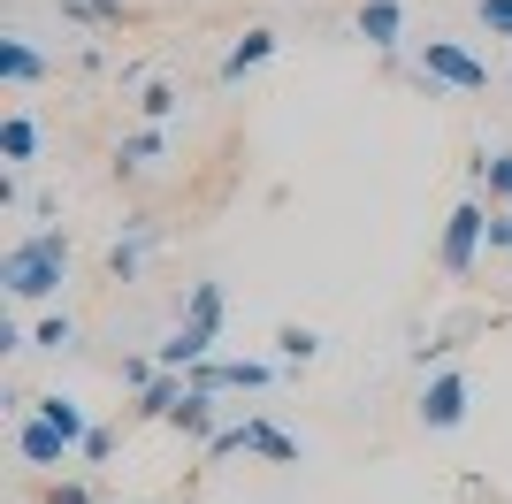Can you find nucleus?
<instances>
[{
    "label": "nucleus",
    "instance_id": "f257e3e1",
    "mask_svg": "<svg viewBox=\"0 0 512 504\" xmlns=\"http://www.w3.org/2000/svg\"><path fill=\"white\" fill-rule=\"evenodd\" d=\"M62 283H69V237L62 230H31V237H16V245L0 252V291L23 298V306L54 298Z\"/></svg>",
    "mask_w": 512,
    "mask_h": 504
},
{
    "label": "nucleus",
    "instance_id": "f03ea898",
    "mask_svg": "<svg viewBox=\"0 0 512 504\" xmlns=\"http://www.w3.org/2000/svg\"><path fill=\"white\" fill-rule=\"evenodd\" d=\"M421 84L428 92H490V62L467 39H421Z\"/></svg>",
    "mask_w": 512,
    "mask_h": 504
},
{
    "label": "nucleus",
    "instance_id": "7ed1b4c3",
    "mask_svg": "<svg viewBox=\"0 0 512 504\" xmlns=\"http://www.w3.org/2000/svg\"><path fill=\"white\" fill-rule=\"evenodd\" d=\"M237 451H245V459H268V466H299L306 459L299 443L283 436L276 420H260V413H245V420H230V428L207 436V459H237Z\"/></svg>",
    "mask_w": 512,
    "mask_h": 504
},
{
    "label": "nucleus",
    "instance_id": "20e7f679",
    "mask_svg": "<svg viewBox=\"0 0 512 504\" xmlns=\"http://www.w3.org/2000/svg\"><path fill=\"white\" fill-rule=\"evenodd\" d=\"M482 245H490V207H482V199H467V207H451V214H444V245H436V268H444V275H474Z\"/></svg>",
    "mask_w": 512,
    "mask_h": 504
},
{
    "label": "nucleus",
    "instance_id": "39448f33",
    "mask_svg": "<svg viewBox=\"0 0 512 504\" xmlns=\"http://www.w3.org/2000/svg\"><path fill=\"white\" fill-rule=\"evenodd\" d=\"M214 336H222L214 321H192V314H184L161 344H153V359H161V367H176V375H192L199 359H214Z\"/></svg>",
    "mask_w": 512,
    "mask_h": 504
},
{
    "label": "nucleus",
    "instance_id": "423d86ee",
    "mask_svg": "<svg viewBox=\"0 0 512 504\" xmlns=\"http://www.w3.org/2000/svg\"><path fill=\"white\" fill-rule=\"evenodd\" d=\"M459 420H467V375H428L421 382V428H436V436H444V428H459Z\"/></svg>",
    "mask_w": 512,
    "mask_h": 504
},
{
    "label": "nucleus",
    "instance_id": "0eeeda50",
    "mask_svg": "<svg viewBox=\"0 0 512 504\" xmlns=\"http://www.w3.org/2000/svg\"><path fill=\"white\" fill-rule=\"evenodd\" d=\"M192 382H199V390H268L276 367H268V359H199Z\"/></svg>",
    "mask_w": 512,
    "mask_h": 504
},
{
    "label": "nucleus",
    "instance_id": "6e6552de",
    "mask_svg": "<svg viewBox=\"0 0 512 504\" xmlns=\"http://www.w3.org/2000/svg\"><path fill=\"white\" fill-rule=\"evenodd\" d=\"M352 31H360L367 46H398L406 39V0H360V16H352Z\"/></svg>",
    "mask_w": 512,
    "mask_h": 504
},
{
    "label": "nucleus",
    "instance_id": "1a4fd4ad",
    "mask_svg": "<svg viewBox=\"0 0 512 504\" xmlns=\"http://www.w3.org/2000/svg\"><path fill=\"white\" fill-rule=\"evenodd\" d=\"M16 451H23L31 466H69V451H77V443H69L62 428H54V420H39V413H31V420L16 428Z\"/></svg>",
    "mask_w": 512,
    "mask_h": 504
},
{
    "label": "nucleus",
    "instance_id": "9d476101",
    "mask_svg": "<svg viewBox=\"0 0 512 504\" xmlns=\"http://www.w3.org/2000/svg\"><path fill=\"white\" fill-rule=\"evenodd\" d=\"M214 413H222V390H199V382H192L184 405L169 413V428H176V436H192V443H207L214 436Z\"/></svg>",
    "mask_w": 512,
    "mask_h": 504
},
{
    "label": "nucleus",
    "instance_id": "9b49d317",
    "mask_svg": "<svg viewBox=\"0 0 512 504\" xmlns=\"http://www.w3.org/2000/svg\"><path fill=\"white\" fill-rule=\"evenodd\" d=\"M39 77H46L39 46H31V39H0V84H16V92H23V84H39Z\"/></svg>",
    "mask_w": 512,
    "mask_h": 504
},
{
    "label": "nucleus",
    "instance_id": "f8f14e48",
    "mask_svg": "<svg viewBox=\"0 0 512 504\" xmlns=\"http://www.w3.org/2000/svg\"><path fill=\"white\" fill-rule=\"evenodd\" d=\"M184 390H192V375H176V367H161V375H153L146 390H138V413H146V420H169L176 405H184Z\"/></svg>",
    "mask_w": 512,
    "mask_h": 504
},
{
    "label": "nucleus",
    "instance_id": "ddd939ff",
    "mask_svg": "<svg viewBox=\"0 0 512 504\" xmlns=\"http://www.w3.org/2000/svg\"><path fill=\"white\" fill-rule=\"evenodd\" d=\"M31 413H39V420H54V428H62L69 443H85V436H92L85 405H77V398H62V390H46V398H31Z\"/></svg>",
    "mask_w": 512,
    "mask_h": 504
},
{
    "label": "nucleus",
    "instance_id": "4468645a",
    "mask_svg": "<svg viewBox=\"0 0 512 504\" xmlns=\"http://www.w3.org/2000/svg\"><path fill=\"white\" fill-rule=\"evenodd\" d=\"M31 153H39V123H31L23 107H16V115H0V161H8V168H23Z\"/></svg>",
    "mask_w": 512,
    "mask_h": 504
},
{
    "label": "nucleus",
    "instance_id": "2eb2a0df",
    "mask_svg": "<svg viewBox=\"0 0 512 504\" xmlns=\"http://www.w3.org/2000/svg\"><path fill=\"white\" fill-rule=\"evenodd\" d=\"M268 54H276V31H245V39H237L230 54H222V84H237L245 69H260V62H268Z\"/></svg>",
    "mask_w": 512,
    "mask_h": 504
},
{
    "label": "nucleus",
    "instance_id": "dca6fc26",
    "mask_svg": "<svg viewBox=\"0 0 512 504\" xmlns=\"http://www.w3.org/2000/svg\"><path fill=\"white\" fill-rule=\"evenodd\" d=\"M474 184H482L490 207H512V146L505 153H482V161H474Z\"/></svg>",
    "mask_w": 512,
    "mask_h": 504
},
{
    "label": "nucleus",
    "instance_id": "f3484780",
    "mask_svg": "<svg viewBox=\"0 0 512 504\" xmlns=\"http://www.w3.org/2000/svg\"><path fill=\"white\" fill-rule=\"evenodd\" d=\"M276 352H283V367H314V359H321V329L283 321V329H276Z\"/></svg>",
    "mask_w": 512,
    "mask_h": 504
},
{
    "label": "nucleus",
    "instance_id": "a211bd4d",
    "mask_svg": "<svg viewBox=\"0 0 512 504\" xmlns=\"http://www.w3.org/2000/svg\"><path fill=\"white\" fill-rule=\"evenodd\" d=\"M31 352H77V321H69V314H46L39 329H31Z\"/></svg>",
    "mask_w": 512,
    "mask_h": 504
},
{
    "label": "nucleus",
    "instance_id": "6ab92c4d",
    "mask_svg": "<svg viewBox=\"0 0 512 504\" xmlns=\"http://www.w3.org/2000/svg\"><path fill=\"white\" fill-rule=\"evenodd\" d=\"M184 314H192V321H214V329H222V314H230V298H222V283H192V298H184Z\"/></svg>",
    "mask_w": 512,
    "mask_h": 504
},
{
    "label": "nucleus",
    "instance_id": "aec40b11",
    "mask_svg": "<svg viewBox=\"0 0 512 504\" xmlns=\"http://www.w3.org/2000/svg\"><path fill=\"white\" fill-rule=\"evenodd\" d=\"M115 161H123V168H146V161H161V130H130Z\"/></svg>",
    "mask_w": 512,
    "mask_h": 504
},
{
    "label": "nucleus",
    "instance_id": "412c9836",
    "mask_svg": "<svg viewBox=\"0 0 512 504\" xmlns=\"http://www.w3.org/2000/svg\"><path fill=\"white\" fill-rule=\"evenodd\" d=\"M474 23H482L490 39H512V0H474Z\"/></svg>",
    "mask_w": 512,
    "mask_h": 504
},
{
    "label": "nucleus",
    "instance_id": "4be33fe9",
    "mask_svg": "<svg viewBox=\"0 0 512 504\" xmlns=\"http://www.w3.org/2000/svg\"><path fill=\"white\" fill-rule=\"evenodd\" d=\"M107 268L123 275V283H130V275H138V268H146V230L130 237V245H115V252H107Z\"/></svg>",
    "mask_w": 512,
    "mask_h": 504
},
{
    "label": "nucleus",
    "instance_id": "5701e85b",
    "mask_svg": "<svg viewBox=\"0 0 512 504\" xmlns=\"http://www.w3.org/2000/svg\"><path fill=\"white\" fill-rule=\"evenodd\" d=\"M138 107H146V123H169V115H176V84H146V100H138Z\"/></svg>",
    "mask_w": 512,
    "mask_h": 504
},
{
    "label": "nucleus",
    "instance_id": "b1692460",
    "mask_svg": "<svg viewBox=\"0 0 512 504\" xmlns=\"http://www.w3.org/2000/svg\"><path fill=\"white\" fill-rule=\"evenodd\" d=\"M153 375H161V359H153V352H130L123 359V382H130V390H146Z\"/></svg>",
    "mask_w": 512,
    "mask_h": 504
},
{
    "label": "nucleus",
    "instance_id": "393cba45",
    "mask_svg": "<svg viewBox=\"0 0 512 504\" xmlns=\"http://www.w3.org/2000/svg\"><path fill=\"white\" fill-rule=\"evenodd\" d=\"M77 459H92V466H107V459H115V436H107V428H92V436H85V443H77Z\"/></svg>",
    "mask_w": 512,
    "mask_h": 504
},
{
    "label": "nucleus",
    "instance_id": "a878e982",
    "mask_svg": "<svg viewBox=\"0 0 512 504\" xmlns=\"http://www.w3.org/2000/svg\"><path fill=\"white\" fill-rule=\"evenodd\" d=\"M490 245L512 252V207H490Z\"/></svg>",
    "mask_w": 512,
    "mask_h": 504
},
{
    "label": "nucleus",
    "instance_id": "bb28decb",
    "mask_svg": "<svg viewBox=\"0 0 512 504\" xmlns=\"http://www.w3.org/2000/svg\"><path fill=\"white\" fill-rule=\"evenodd\" d=\"M46 504H92V489L85 482H54V489H46Z\"/></svg>",
    "mask_w": 512,
    "mask_h": 504
},
{
    "label": "nucleus",
    "instance_id": "cd10ccee",
    "mask_svg": "<svg viewBox=\"0 0 512 504\" xmlns=\"http://www.w3.org/2000/svg\"><path fill=\"white\" fill-rule=\"evenodd\" d=\"M505 84H512V62H505Z\"/></svg>",
    "mask_w": 512,
    "mask_h": 504
}]
</instances>
